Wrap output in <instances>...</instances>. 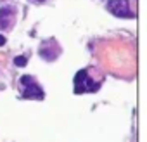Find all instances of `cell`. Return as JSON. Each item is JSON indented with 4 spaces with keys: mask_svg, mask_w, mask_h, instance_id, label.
Returning a JSON list of instances; mask_svg holds the SVG:
<instances>
[{
    "mask_svg": "<svg viewBox=\"0 0 147 142\" xmlns=\"http://www.w3.org/2000/svg\"><path fill=\"white\" fill-rule=\"evenodd\" d=\"M99 85L92 82V78H88V73L85 69L78 71L75 76V94H83V92H94L97 90Z\"/></svg>",
    "mask_w": 147,
    "mask_h": 142,
    "instance_id": "obj_1",
    "label": "cell"
},
{
    "mask_svg": "<svg viewBox=\"0 0 147 142\" xmlns=\"http://www.w3.org/2000/svg\"><path fill=\"white\" fill-rule=\"evenodd\" d=\"M21 87H23V99H43V90L31 76H23Z\"/></svg>",
    "mask_w": 147,
    "mask_h": 142,
    "instance_id": "obj_2",
    "label": "cell"
},
{
    "mask_svg": "<svg viewBox=\"0 0 147 142\" xmlns=\"http://www.w3.org/2000/svg\"><path fill=\"white\" fill-rule=\"evenodd\" d=\"M107 11L113 12L118 18H133L126 0H109L107 2Z\"/></svg>",
    "mask_w": 147,
    "mask_h": 142,
    "instance_id": "obj_3",
    "label": "cell"
},
{
    "mask_svg": "<svg viewBox=\"0 0 147 142\" xmlns=\"http://www.w3.org/2000/svg\"><path fill=\"white\" fill-rule=\"evenodd\" d=\"M11 12L9 7H4V9H0V26L2 28H7L9 26V21H7V14Z\"/></svg>",
    "mask_w": 147,
    "mask_h": 142,
    "instance_id": "obj_4",
    "label": "cell"
},
{
    "mask_svg": "<svg viewBox=\"0 0 147 142\" xmlns=\"http://www.w3.org/2000/svg\"><path fill=\"white\" fill-rule=\"evenodd\" d=\"M14 64L16 66H24L26 64V57H16L14 59Z\"/></svg>",
    "mask_w": 147,
    "mask_h": 142,
    "instance_id": "obj_5",
    "label": "cell"
},
{
    "mask_svg": "<svg viewBox=\"0 0 147 142\" xmlns=\"http://www.w3.org/2000/svg\"><path fill=\"white\" fill-rule=\"evenodd\" d=\"M5 43V37H2V35H0V47H2Z\"/></svg>",
    "mask_w": 147,
    "mask_h": 142,
    "instance_id": "obj_6",
    "label": "cell"
},
{
    "mask_svg": "<svg viewBox=\"0 0 147 142\" xmlns=\"http://www.w3.org/2000/svg\"><path fill=\"white\" fill-rule=\"evenodd\" d=\"M38 2H43V0H38Z\"/></svg>",
    "mask_w": 147,
    "mask_h": 142,
    "instance_id": "obj_7",
    "label": "cell"
}]
</instances>
